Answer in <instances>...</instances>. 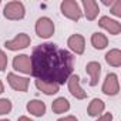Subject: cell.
<instances>
[{
  "label": "cell",
  "instance_id": "1",
  "mask_svg": "<svg viewBox=\"0 0 121 121\" xmlns=\"http://www.w3.org/2000/svg\"><path fill=\"white\" fill-rule=\"evenodd\" d=\"M31 76L37 80L54 84H64L73 73V56L54 43L37 46L30 57Z\"/></svg>",
  "mask_w": 121,
  "mask_h": 121
},
{
  "label": "cell",
  "instance_id": "2",
  "mask_svg": "<svg viewBox=\"0 0 121 121\" xmlns=\"http://www.w3.org/2000/svg\"><path fill=\"white\" fill-rule=\"evenodd\" d=\"M24 13H26L24 12V6L20 2H10V3H7L6 7H4V12H3L4 17L9 19V20H20V19L24 17Z\"/></svg>",
  "mask_w": 121,
  "mask_h": 121
},
{
  "label": "cell",
  "instance_id": "3",
  "mask_svg": "<svg viewBox=\"0 0 121 121\" xmlns=\"http://www.w3.org/2000/svg\"><path fill=\"white\" fill-rule=\"evenodd\" d=\"M60 7H61V13L66 17H69L74 22L81 19V10H80L77 2H74V0H64Z\"/></svg>",
  "mask_w": 121,
  "mask_h": 121
},
{
  "label": "cell",
  "instance_id": "4",
  "mask_svg": "<svg viewBox=\"0 0 121 121\" xmlns=\"http://www.w3.org/2000/svg\"><path fill=\"white\" fill-rule=\"evenodd\" d=\"M36 33L41 39H48L54 33V24L48 17H41L36 23Z\"/></svg>",
  "mask_w": 121,
  "mask_h": 121
},
{
  "label": "cell",
  "instance_id": "5",
  "mask_svg": "<svg viewBox=\"0 0 121 121\" xmlns=\"http://www.w3.org/2000/svg\"><path fill=\"white\" fill-rule=\"evenodd\" d=\"M13 67L24 74H31V63H30V57L26 54L16 56L13 60Z\"/></svg>",
  "mask_w": 121,
  "mask_h": 121
},
{
  "label": "cell",
  "instance_id": "6",
  "mask_svg": "<svg viewBox=\"0 0 121 121\" xmlns=\"http://www.w3.org/2000/svg\"><path fill=\"white\" fill-rule=\"evenodd\" d=\"M4 46L9 50H19V48H26L27 46H30V37L24 33H20L19 36H16L13 40L6 41Z\"/></svg>",
  "mask_w": 121,
  "mask_h": 121
},
{
  "label": "cell",
  "instance_id": "7",
  "mask_svg": "<svg viewBox=\"0 0 121 121\" xmlns=\"http://www.w3.org/2000/svg\"><path fill=\"white\" fill-rule=\"evenodd\" d=\"M120 87H118V78L115 74H108L104 80V84H103V93L107 94V95H115L118 93Z\"/></svg>",
  "mask_w": 121,
  "mask_h": 121
},
{
  "label": "cell",
  "instance_id": "8",
  "mask_svg": "<svg viewBox=\"0 0 121 121\" xmlns=\"http://www.w3.org/2000/svg\"><path fill=\"white\" fill-rule=\"evenodd\" d=\"M7 81L12 86V88L17 90V91H27V88H29V78L19 77L14 73H9L7 74Z\"/></svg>",
  "mask_w": 121,
  "mask_h": 121
},
{
  "label": "cell",
  "instance_id": "9",
  "mask_svg": "<svg viewBox=\"0 0 121 121\" xmlns=\"http://www.w3.org/2000/svg\"><path fill=\"white\" fill-rule=\"evenodd\" d=\"M69 81V90H70V93L76 97V98H78V100H83V98H86L87 97V93L80 87V77L78 76H70V78L67 80Z\"/></svg>",
  "mask_w": 121,
  "mask_h": 121
},
{
  "label": "cell",
  "instance_id": "10",
  "mask_svg": "<svg viewBox=\"0 0 121 121\" xmlns=\"http://www.w3.org/2000/svg\"><path fill=\"white\" fill-rule=\"evenodd\" d=\"M69 47L76 53V54H83L84 53V46H86V41H84V37L80 36V34H73L70 39H69Z\"/></svg>",
  "mask_w": 121,
  "mask_h": 121
},
{
  "label": "cell",
  "instance_id": "11",
  "mask_svg": "<svg viewBox=\"0 0 121 121\" xmlns=\"http://www.w3.org/2000/svg\"><path fill=\"white\" fill-rule=\"evenodd\" d=\"M98 24L103 29H105L107 31H110V34H118L121 31V24L115 20H111L110 17H101Z\"/></svg>",
  "mask_w": 121,
  "mask_h": 121
},
{
  "label": "cell",
  "instance_id": "12",
  "mask_svg": "<svg viewBox=\"0 0 121 121\" xmlns=\"http://www.w3.org/2000/svg\"><path fill=\"white\" fill-rule=\"evenodd\" d=\"M86 70H87V73H88L90 77H91L90 86H97L98 78H100V73H101V66H100L97 61H91V63L87 64Z\"/></svg>",
  "mask_w": 121,
  "mask_h": 121
},
{
  "label": "cell",
  "instance_id": "13",
  "mask_svg": "<svg viewBox=\"0 0 121 121\" xmlns=\"http://www.w3.org/2000/svg\"><path fill=\"white\" fill-rule=\"evenodd\" d=\"M83 6H84V12H86V17L87 20H94L98 14V4L94 0H83Z\"/></svg>",
  "mask_w": 121,
  "mask_h": 121
},
{
  "label": "cell",
  "instance_id": "14",
  "mask_svg": "<svg viewBox=\"0 0 121 121\" xmlns=\"http://www.w3.org/2000/svg\"><path fill=\"white\" fill-rule=\"evenodd\" d=\"M27 111L33 115H37V117H41L44 115L46 112V105L43 101L40 100H33V101H29L27 103Z\"/></svg>",
  "mask_w": 121,
  "mask_h": 121
},
{
  "label": "cell",
  "instance_id": "15",
  "mask_svg": "<svg viewBox=\"0 0 121 121\" xmlns=\"http://www.w3.org/2000/svg\"><path fill=\"white\" fill-rule=\"evenodd\" d=\"M36 87L43 91L44 94L47 95H51V94H56L58 91V84H54V83H46V81H41V80H36Z\"/></svg>",
  "mask_w": 121,
  "mask_h": 121
},
{
  "label": "cell",
  "instance_id": "16",
  "mask_svg": "<svg viewBox=\"0 0 121 121\" xmlns=\"http://www.w3.org/2000/svg\"><path fill=\"white\" fill-rule=\"evenodd\" d=\"M105 61L112 67H120L121 66V51L117 50V48L110 50L105 54Z\"/></svg>",
  "mask_w": 121,
  "mask_h": 121
},
{
  "label": "cell",
  "instance_id": "17",
  "mask_svg": "<svg viewBox=\"0 0 121 121\" xmlns=\"http://www.w3.org/2000/svg\"><path fill=\"white\" fill-rule=\"evenodd\" d=\"M51 108H53V111H54L56 114H61V112L69 111V108H70V103H69L64 97H60V98H57V100L53 101Z\"/></svg>",
  "mask_w": 121,
  "mask_h": 121
},
{
  "label": "cell",
  "instance_id": "18",
  "mask_svg": "<svg viewBox=\"0 0 121 121\" xmlns=\"http://www.w3.org/2000/svg\"><path fill=\"white\" fill-rule=\"evenodd\" d=\"M104 103L100 100V98H94L91 103H90V105H88V115H91V117H98L103 111H104Z\"/></svg>",
  "mask_w": 121,
  "mask_h": 121
},
{
  "label": "cell",
  "instance_id": "19",
  "mask_svg": "<svg viewBox=\"0 0 121 121\" xmlns=\"http://www.w3.org/2000/svg\"><path fill=\"white\" fill-rule=\"evenodd\" d=\"M91 43H93V46H94L95 48L103 50V48L107 47V44H108V39H107L104 34H101V33H94V34L91 36Z\"/></svg>",
  "mask_w": 121,
  "mask_h": 121
},
{
  "label": "cell",
  "instance_id": "20",
  "mask_svg": "<svg viewBox=\"0 0 121 121\" xmlns=\"http://www.w3.org/2000/svg\"><path fill=\"white\" fill-rule=\"evenodd\" d=\"M12 110V103L7 98H2L0 100V115H4Z\"/></svg>",
  "mask_w": 121,
  "mask_h": 121
},
{
  "label": "cell",
  "instance_id": "21",
  "mask_svg": "<svg viewBox=\"0 0 121 121\" xmlns=\"http://www.w3.org/2000/svg\"><path fill=\"white\" fill-rule=\"evenodd\" d=\"M7 67V56L4 54L3 50H0V71H4Z\"/></svg>",
  "mask_w": 121,
  "mask_h": 121
},
{
  "label": "cell",
  "instance_id": "22",
  "mask_svg": "<svg viewBox=\"0 0 121 121\" xmlns=\"http://www.w3.org/2000/svg\"><path fill=\"white\" fill-rule=\"evenodd\" d=\"M111 13L114 14V16H121V2L120 0H117V2H114V6H112V9H111Z\"/></svg>",
  "mask_w": 121,
  "mask_h": 121
},
{
  "label": "cell",
  "instance_id": "23",
  "mask_svg": "<svg viewBox=\"0 0 121 121\" xmlns=\"http://www.w3.org/2000/svg\"><path fill=\"white\" fill-rule=\"evenodd\" d=\"M111 120H112V115L108 112V114H104V115L98 117V120H97V121H111Z\"/></svg>",
  "mask_w": 121,
  "mask_h": 121
},
{
  "label": "cell",
  "instance_id": "24",
  "mask_svg": "<svg viewBox=\"0 0 121 121\" xmlns=\"http://www.w3.org/2000/svg\"><path fill=\"white\" fill-rule=\"evenodd\" d=\"M58 121H78L74 115H69V117H64V118H60Z\"/></svg>",
  "mask_w": 121,
  "mask_h": 121
},
{
  "label": "cell",
  "instance_id": "25",
  "mask_svg": "<svg viewBox=\"0 0 121 121\" xmlns=\"http://www.w3.org/2000/svg\"><path fill=\"white\" fill-rule=\"evenodd\" d=\"M19 121H31L30 118H27V117H20L19 118Z\"/></svg>",
  "mask_w": 121,
  "mask_h": 121
},
{
  "label": "cell",
  "instance_id": "26",
  "mask_svg": "<svg viewBox=\"0 0 121 121\" xmlns=\"http://www.w3.org/2000/svg\"><path fill=\"white\" fill-rule=\"evenodd\" d=\"M3 90H4V87H3V83L0 81V93H3Z\"/></svg>",
  "mask_w": 121,
  "mask_h": 121
},
{
  "label": "cell",
  "instance_id": "27",
  "mask_svg": "<svg viewBox=\"0 0 121 121\" xmlns=\"http://www.w3.org/2000/svg\"><path fill=\"white\" fill-rule=\"evenodd\" d=\"M0 121H9V120H0Z\"/></svg>",
  "mask_w": 121,
  "mask_h": 121
}]
</instances>
